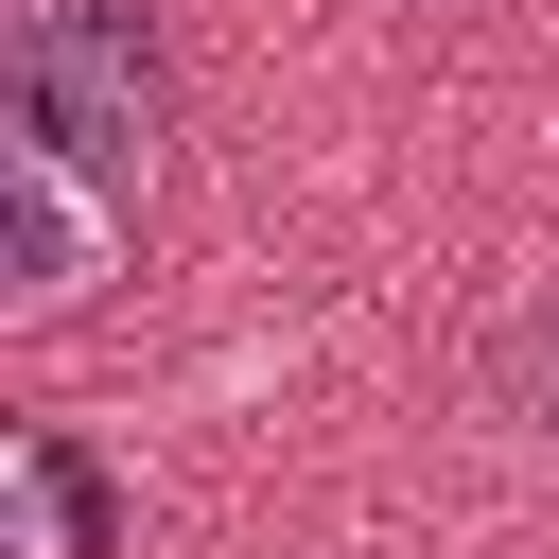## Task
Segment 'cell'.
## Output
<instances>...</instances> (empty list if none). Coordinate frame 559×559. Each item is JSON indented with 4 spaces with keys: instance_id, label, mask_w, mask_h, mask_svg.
<instances>
[{
    "instance_id": "1",
    "label": "cell",
    "mask_w": 559,
    "mask_h": 559,
    "mask_svg": "<svg viewBox=\"0 0 559 559\" xmlns=\"http://www.w3.org/2000/svg\"><path fill=\"white\" fill-rule=\"evenodd\" d=\"M0 87H17V157L140 192V157H157V35H140V0H17V70Z\"/></svg>"
},
{
    "instance_id": "2",
    "label": "cell",
    "mask_w": 559,
    "mask_h": 559,
    "mask_svg": "<svg viewBox=\"0 0 559 559\" xmlns=\"http://www.w3.org/2000/svg\"><path fill=\"white\" fill-rule=\"evenodd\" d=\"M0 262H17V297H35V314L87 280V192H70L52 157H0Z\"/></svg>"
},
{
    "instance_id": "3",
    "label": "cell",
    "mask_w": 559,
    "mask_h": 559,
    "mask_svg": "<svg viewBox=\"0 0 559 559\" xmlns=\"http://www.w3.org/2000/svg\"><path fill=\"white\" fill-rule=\"evenodd\" d=\"M489 384H507V402H524V419H559V314H524V332H507V349H489Z\"/></svg>"
}]
</instances>
